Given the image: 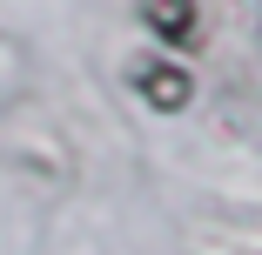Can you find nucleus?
Listing matches in <instances>:
<instances>
[{"label":"nucleus","instance_id":"1","mask_svg":"<svg viewBox=\"0 0 262 255\" xmlns=\"http://www.w3.org/2000/svg\"><path fill=\"white\" fill-rule=\"evenodd\" d=\"M135 87H141L162 114L188 108V74H182V67H168V61H141V67H135Z\"/></svg>","mask_w":262,"mask_h":255},{"label":"nucleus","instance_id":"2","mask_svg":"<svg viewBox=\"0 0 262 255\" xmlns=\"http://www.w3.org/2000/svg\"><path fill=\"white\" fill-rule=\"evenodd\" d=\"M141 20L162 34L168 47H188V34H195V0H141Z\"/></svg>","mask_w":262,"mask_h":255}]
</instances>
